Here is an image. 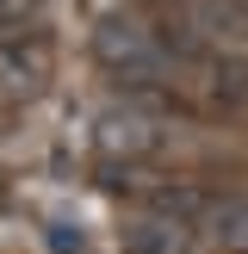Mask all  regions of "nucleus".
<instances>
[{
	"instance_id": "39448f33",
	"label": "nucleus",
	"mask_w": 248,
	"mask_h": 254,
	"mask_svg": "<svg viewBox=\"0 0 248 254\" xmlns=\"http://www.w3.org/2000/svg\"><path fill=\"white\" fill-rule=\"evenodd\" d=\"M198 81H205L211 106H242L248 99V56L242 50H205L198 56Z\"/></svg>"
},
{
	"instance_id": "20e7f679",
	"label": "nucleus",
	"mask_w": 248,
	"mask_h": 254,
	"mask_svg": "<svg viewBox=\"0 0 248 254\" xmlns=\"http://www.w3.org/2000/svg\"><path fill=\"white\" fill-rule=\"evenodd\" d=\"M44 81H50V56H44V44H31V37H0V93L31 99Z\"/></svg>"
},
{
	"instance_id": "f03ea898",
	"label": "nucleus",
	"mask_w": 248,
	"mask_h": 254,
	"mask_svg": "<svg viewBox=\"0 0 248 254\" xmlns=\"http://www.w3.org/2000/svg\"><path fill=\"white\" fill-rule=\"evenodd\" d=\"M168 143V130H161L149 112H136V106H124V112H106L99 118V149L106 155H124V161H143V155H155V149Z\"/></svg>"
},
{
	"instance_id": "6e6552de",
	"label": "nucleus",
	"mask_w": 248,
	"mask_h": 254,
	"mask_svg": "<svg viewBox=\"0 0 248 254\" xmlns=\"http://www.w3.org/2000/svg\"><path fill=\"white\" fill-rule=\"evenodd\" d=\"M31 12H37V0H0V37H25Z\"/></svg>"
},
{
	"instance_id": "423d86ee",
	"label": "nucleus",
	"mask_w": 248,
	"mask_h": 254,
	"mask_svg": "<svg viewBox=\"0 0 248 254\" xmlns=\"http://www.w3.org/2000/svg\"><path fill=\"white\" fill-rule=\"evenodd\" d=\"M118 254H198V248H192V230H186V223L149 211V217H136L130 230H124Z\"/></svg>"
},
{
	"instance_id": "7ed1b4c3",
	"label": "nucleus",
	"mask_w": 248,
	"mask_h": 254,
	"mask_svg": "<svg viewBox=\"0 0 248 254\" xmlns=\"http://www.w3.org/2000/svg\"><path fill=\"white\" fill-rule=\"evenodd\" d=\"M143 205L155 211V217L186 223V230H205L211 211H217V192L198 186V180H155V186H143Z\"/></svg>"
},
{
	"instance_id": "0eeeda50",
	"label": "nucleus",
	"mask_w": 248,
	"mask_h": 254,
	"mask_svg": "<svg viewBox=\"0 0 248 254\" xmlns=\"http://www.w3.org/2000/svg\"><path fill=\"white\" fill-rule=\"evenodd\" d=\"M205 230H211V242L223 254H248V198H217Z\"/></svg>"
},
{
	"instance_id": "f257e3e1",
	"label": "nucleus",
	"mask_w": 248,
	"mask_h": 254,
	"mask_svg": "<svg viewBox=\"0 0 248 254\" xmlns=\"http://www.w3.org/2000/svg\"><path fill=\"white\" fill-rule=\"evenodd\" d=\"M93 56H99V68H106L112 81H124L130 93L136 87H155L161 74H168V44H161V31L143 25V19H124V12L99 19Z\"/></svg>"
}]
</instances>
